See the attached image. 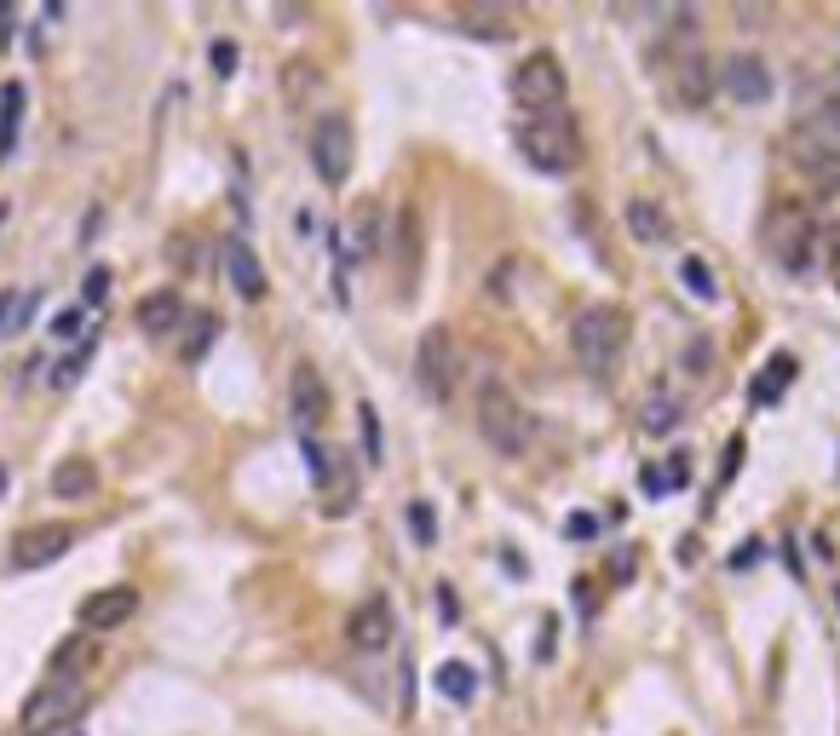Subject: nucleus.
<instances>
[{
	"instance_id": "a878e982",
	"label": "nucleus",
	"mask_w": 840,
	"mask_h": 736,
	"mask_svg": "<svg viewBox=\"0 0 840 736\" xmlns=\"http://www.w3.org/2000/svg\"><path fill=\"white\" fill-rule=\"evenodd\" d=\"M87 363H93V340H87V345H75L70 357H64V363H58V368H52V391H70L75 380L87 374Z\"/></svg>"
},
{
	"instance_id": "6e6552de",
	"label": "nucleus",
	"mask_w": 840,
	"mask_h": 736,
	"mask_svg": "<svg viewBox=\"0 0 840 736\" xmlns=\"http://www.w3.org/2000/svg\"><path fill=\"white\" fill-rule=\"evenodd\" d=\"M351 127L340 121V115H328V121H317V133H311V167H317V179L328 184V190H340V184L351 179Z\"/></svg>"
},
{
	"instance_id": "b1692460",
	"label": "nucleus",
	"mask_w": 840,
	"mask_h": 736,
	"mask_svg": "<svg viewBox=\"0 0 840 736\" xmlns=\"http://www.w3.org/2000/svg\"><path fill=\"white\" fill-rule=\"evenodd\" d=\"M357 437H363V460H369V466H380V460H386V432H380V414H374V403H357Z\"/></svg>"
},
{
	"instance_id": "7ed1b4c3",
	"label": "nucleus",
	"mask_w": 840,
	"mask_h": 736,
	"mask_svg": "<svg viewBox=\"0 0 840 736\" xmlns=\"http://www.w3.org/2000/svg\"><path fill=\"white\" fill-rule=\"evenodd\" d=\"M628 345V311L622 305H587L582 317L570 322V357L587 374H605Z\"/></svg>"
},
{
	"instance_id": "4c0bfd02",
	"label": "nucleus",
	"mask_w": 840,
	"mask_h": 736,
	"mask_svg": "<svg viewBox=\"0 0 840 736\" xmlns=\"http://www.w3.org/2000/svg\"><path fill=\"white\" fill-rule=\"evenodd\" d=\"M47 736H87L81 725H64V731H47Z\"/></svg>"
},
{
	"instance_id": "4468645a",
	"label": "nucleus",
	"mask_w": 840,
	"mask_h": 736,
	"mask_svg": "<svg viewBox=\"0 0 840 736\" xmlns=\"http://www.w3.org/2000/svg\"><path fill=\"white\" fill-rule=\"evenodd\" d=\"M225 276H231V288L248 299V305H254V299H265V271H259L254 248H248L242 236H231V242H225Z\"/></svg>"
},
{
	"instance_id": "58836bf2",
	"label": "nucleus",
	"mask_w": 840,
	"mask_h": 736,
	"mask_svg": "<svg viewBox=\"0 0 840 736\" xmlns=\"http://www.w3.org/2000/svg\"><path fill=\"white\" fill-rule=\"evenodd\" d=\"M6 478H12V472H6V466H0V495H6Z\"/></svg>"
},
{
	"instance_id": "9d476101",
	"label": "nucleus",
	"mask_w": 840,
	"mask_h": 736,
	"mask_svg": "<svg viewBox=\"0 0 840 736\" xmlns=\"http://www.w3.org/2000/svg\"><path fill=\"white\" fill-rule=\"evenodd\" d=\"M392 248H397V294L409 299V294H415V282H420V265H426V225H420V207L415 202L397 213Z\"/></svg>"
},
{
	"instance_id": "aec40b11",
	"label": "nucleus",
	"mask_w": 840,
	"mask_h": 736,
	"mask_svg": "<svg viewBox=\"0 0 840 736\" xmlns=\"http://www.w3.org/2000/svg\"><path fill=\"white\" fill-rule=\"evenodd\" d=\"M87 662H93V639H64L47 656V679H87Z\"/></svg>"
},
{
	"instance_id": "1a4fd4ad",
	"label": "nucleus",
	"mask_w": 840,
	"mask_h": 736,
	"mask_svg": "<svg viewBox=\"0 0 840 736\" xmlns=\"http://www.w3.org/2000/svg\"><path fill=\"white\" fill-rule=\"evenodd\" d=\"M392 633H397V610H392V598H386V593L363 598V604L346 616V644H351V650H363V656L386 650Z\"/></svg>"
},
{
	"instance_id": "72a5a7b5",
	"label": "nucleus",
	"mask_w": 840,
	"mask_h": 736,
	"mask_svg": "<svg viewBox=\"0 0 840 736\" xmlns=\"http://www.w3.org/2000/svg\"><path fill=\"white\" fill-rule=\"evenodd\" d=\"M685 368H691V374H708V368H714V345L691 340V351H685Z\"/></svg>"
},
{
	"instance_id": "2eb2a0df",
	"label": "nucleus",
	"mask_w": 840,
	"mask_h": 736,
	"mask_svg": "<svg viewBox=\"0 0 840 736\" xmlns=\"http://www.w3.org/2000/svg\"><path fill=\"white\" fill-rule=\"evenodd\" d=\"M93 489H98V466L87 455H64L52 466V495L58 501H87Z\"/></svg>"
},
{
	"instance_id": "a211bd4d",
	"label": "nucleus",
	"mask_w": 840,
	"mask_h": 736,
	"mask_svg": "<svg viewBox=\"0 0 840 736\" xmlns=\"http://www.w3.org/2000/svg\"><path fill=\"white\" fill-rule=\"evenodd\" d=\"M351 242V259H374V253L386 248V236H380V207L374 202H357V213L346 219V230H340Z\"/></svg>"
},
{
	"instance_id": "20e7f679",
	"label": "nucleus",
	"mask_w": 840,
	"mask_h": 736,
	"mask_svg": "<svg viewBox=\"0 0 840 736\" xmlns=\"http://www.w3.org/2000/svg\"><path fill=\"white\" fill-rule=\"evenodd\" d=\"M81 713H87V679H47L18 708V731L47 736V731H64V725H81Z\"/></svg>"
},
{
	"instance_id": "f03ea898",
	"label": "nucleus",
	"mask_w": 840,
	"mask_h": 736,
	"mask_svg": "<svg viewBox=\"0 0 840 736\" xmlns=\"http://www.w3.org/2000/svg\"><path fill=\"white\" fill-rule=\"evenodd\" d=\"M518 156L524 167H536L541 179H570L576 167H582V133H576V121L570 115H524L518 121Z\"/></svg>"
},
{
	"instance_id": "cd10ccee",
	"label": "nucleus",
	"mask_w": 840,
	"mask_h": 736,
	"mask_svg": "<svg viewBox=\"0 0 840 736\" xmlns=\"http://www.w3.org/2000/svg\"><path fill=\"white\" fill-rule=\"evenodd\" d=\"M213 334H219V322L202 311V317H196V328H190V340H185V363H202V351L213 345Z\"/></svg>"
},
{
	"instance_id": "c85d7f7f",
	"label": "nucleus",
	"mask_w": 840,
	"mask_h": 736,
	"mask_svg": "<svg viewBox=\"0 0 840 736\" xmlns=\"http://www.w3.org/2000/svg\"><path fill=\"white\" fill-rule=\"evenodd\" d=\"M104 299H110V271H104V265H93V271H87V282H81V305L93 311V305H104Z\"/></svg>"
},
{
	"instance_id": "f704fd0d",
	"label": "nucleus",
	"mask_w": 840,
	"mask_h": 736,
	"mask_svg": "<svg viewBox=\"0 0 840 736\" xmlns=\"http://www.w3.org/2000/svg\"><path fill=\"white\" fill-rule=\"evenodd\" d=\"M12 29H18V6H0V46H12Z\"/></svg>"
},
{
	"instance_id": "f8f14e48",
	"label": "nucleus",
	"mask_w": 840,
	"mask_h": 736,
	"mask_svg": "<svg viewBox=\"0 0 840 736\" xmlns=\"http://www.w3.org/2000/svg\"><path fill=\"white\" fill-rule=\"evenodd\" d=\"M720 87H725V98H737V104H766L771 98V64L760 52H731L720 64Z\"/></svg>"
},
{
	"instance_id": "ddd939ff",
	"label": "nucleus",
	"mask_w": 840,
	"mask_h": 736,
	"mask_svg": "<svg viewBox=\"0 0 840 736\" xmlns=\"http://www.w3.org/2000/svg\"><path fill=\"white\" fill-rule=\"evenodd\" d=\"M133 610H139V587H104V593H87L81 627L87 633H116V627L133 621Z\"/></svg>"
},
{
	"instance_id": "6ab92c4d",
	"label": "nucleus",
	"mask_w": 840,
	"mask_h": 736,
	"mask_svg": "<svg viewBox=\"0 0 840 736\" xmlns=\"http://www.w3.org/2000/svg\"><path fill=\"white\" fill-rule=\"evenodd\" d=\"M794 374H800V363H794L789 351H777V357H771V368L760 374V380H754V386H748V403H754V409H771V403L783 397V386H789Z\"/></svg>"
},
{
	"instance_id": "9b49d317",
	"label": "nucleus",
	"mask_w": 840,
	"mask_h": 736,
	"mask_svg": "<svg viewBox=\"0 0 840 736\" xmlns=\"http://www.w3.org/2000/svg\"><path fill=\"white\" fill-rule=\"evenodd\" d=\"M75 535H81L75 524H41V529H24V535L12 541V570H47V564H58V558L75 547Z\"/></svg>"
},
{
	"instance_id": "7c9ffc66",
	"label": "nucleus",
	"mask_w": 840,
	"mask_h": 736,
	"mask_svg": "<svg viewBox=\"0 0 840 736\" xmlns=\"http://www.w3.org/2000/svg\"><path fill=\"white\" fill-rule=\"evenodd\" d=\"M35 311H41V294H18V311L6 322V334H24L29 322H35Z\"/></svg>"
},
{
	"instance_id": "393cba45",
	"label": "nucleus",
	"mask_w": 840,
	"mask_h": 736,
	"mask_svg": "<svg viewBox=\"0 0 840 736\" xmlns=\"http://www.w3.org/2000/svg\"><path fill=\"white\" fill-rule=\"evenodd\" d=\"M455 18H461V29H472V35L484 29V35H495V41H507V29H513L507 12H495V6H467V12H455Z\"/></svg>"
},
{
	"instance_id": "f3484780",
	"label": "nucleus",
	"mask_w": 840,
	"mask_h": 736,
	"mask_svg": "<svg viewBox=\"0 0 840 736\" xmlns=\"http://www.w3.org/2000/svg\"><path fill=\"white\" fill-rule=\"evenodd\" d=\"M185 322V299L173 294V288H156V294L139 299V328L144 334H173Z\"/></svg>"
},
{
	"instance_id": "c756f323",
	"label": "nucleus",
	"mask_w": 840,
	"mask_h": 736,
	"mask_svg": "<svg viewBox=\"0 0 840 736\" xmlns=\"http://www.w3.org/2000/svg\"><path fill=\"white\" fill-rule=\"evenodd\" d=\"M81 328H87V305H64V311L52 317V334H58V340H75Z\"/></svg>"
},
{
	"instance_id": "4be33fe9",
	"label": "nucleus",
	"mask_w": 840,
	"mask_h": 736,
	"mask_svg": "<svg viewBox=\"0 0 840 736\" xmlns=\"http://www.w3.org/2000/svg\"><path fill=\"white\" fill-rule=\"evenodd\" d=\"M432 685H438V696H449V702H472V696H478V667L444 662L438 673H432Z\"/></svg>"
},
{
	"instance_id": "5701e85b",
	"label": "nucleus",
	"mask_w": 840,
	"mask_h": 736,
	"mask_svg": "<svg viewBox=\"0 0 840 736\" xmlns=\"http://www.w3.org/2000/svg\"><path fill=\"white\" fill-rule=\"evenodd\" d=\"M628 230L639 236V242H662L668 236V213L656 202H645V196H633L628 202Z\"/></svg>"
},
{
	"instance_id": "bb28decb",
	"label": "nucleus",
	"mask_w": 840,
	"mask_h": 736,
	"mask_svg": "<svg viewBox=\"0 0 840 736\" xmlns=\"http://www.w3.org/2000/svg\"><path fill=\"white\" fill-rule=\"evenodd\" d=\"M409 535H415V547H432V541H438V512L426 501H409Z\"/></svg>"
},
{
	"instance_id": "e433bc0d",
	"label": "nucleus",
	"mask_w": 840,
	"mask_h": 736,
	"mask_svg": "<svg viewBox=\"0 0 840 736\" xmlns=\"http://www.w3.org/2000/svg\"><path fill=\"white\" fill-rule=\"evenodd\" d=\"M564 529H570L576 541H587V535H593V518H570V524H564Z\"/></svg>"
},
{
	"instance_id": "f257e3e1",
	"label": "nucleus",
	"mask_w": 840,
	"mask_h": 736,
	"mask_svg": "<svg viewBox=\"0 0 840 736\" xmlns=\"http://www.w3.org/2000/svg\"><path fill=\"white\" fill-rule=\"evenodd\" d=\"M472 420H478V437H484L501 460L530 455L536 420H530L524 397H518L501 374H478V391H472Z\"/></svg>"
},
{
	"instance_id": "2f4dec72",
	"label": "nucleus",
	"mask_w": 840,
	"mask_h": 736,
	"mask_svg": "<svg viewBox=\"0 0 840 736\" xmlns=\"http://www.w3.org/2000/svg\"><path fill=\"white\" fill-rule=\"evenodd\" d=\"M645 426H651V432H674V426H679V409H674V403H668V397H662V403H651V414H645Z\"/></svg>"
},
{
	"instance_id": "0eeeda50",
	"label": "nucleus",
	"mask_w": 840,
	"mask_h": 736,
	"mask_svg": "<svg viewBox=\"0 0 840 736\" xmlns=\"http://www.w3.org/2000/svg\"><path fill=\"white\" fill-rule=\"evenodd\" d=\"M328 409H334V397H328V380L317 374V363H294V380H288V414H294V432L300 437H317L323 432Z\"/></svg>"
},
{
	"instance_id": "412c9836",
	"label": "nucleus",
	"mask_w": 840,
	"mask_h": 736,
	"mask_svg": "<svg viewBox=\"0 0 840 736\" xmlns=\"http://www.w3.org/2000/svg\"><path fill=\"white\" fill-rule=\"evenodd\" d=\"M679 282H685V294L702 299V305L720 299V276H714V265H708L702 253H685V259H679Z\"/></svg>"
},
{
	"instance_id": "39448f33",
	"label": "nucleus",
	"mask_w": 840,
	"mask_h": 736,
	"mask_svg": "<svg viewBox=\"0 0 840 736\" xmlns=\"http://www.w3.org/2000/svg\"><path fill=\"white\" fill-rule=\"evenodd\" d=\"M461 374H467V363H461L455 334H449V328H426L420 345H415V380H420V391H426L432 403H455Z\"/></svg>"
},
{
	"instance_id": "dca6fc26",
	"label": "nucleus",
	"mask_w": 840,
	"mask_h": 736,
	"mask_svg": "<svg viewBox=\"0 0 840 736\" xmlns=\"http://www.w3.org/2000/svg\"><path fill=\"white\" fill-rule=\"evenodd\" d=\"M24 104H29L24 81H0V161H12L18 138H24Z\"/></svg>"
},
{
	"instance_id": "ea45409f",
	"label": "nucleus",
	"mask_w": 840,
	"mask_h": 736,
	"mask_svg": "<svg viewBox=\"0 0 840 736\" xmlns=\"http://www.w3.org/2000/svg\"><path fill=\"white\" fill-rule=\"evenodd\" d=\"M0 219H6V202H0Z\"/></svg>"
},
{
	"instance_id": "c9c22d12",
	"label": "nucleus",
	"mask_w": 840,
	"mask_h": 736,
	"mask_svg": "<svg viewBox=\"0 0 840 736\" xmlns=\"http://www.w3.org/2000/svg\"><path fill=\"white\" fill-rule=\"evenodd\" d=\"M12 311H18V294L6 288V294H0V334H6V322H12Z\"/></svg>"
},
{
	"instance_id": "473e14b6",
	"label": "nucleus",
	"mask_w": 840,
	"mask_h": 736,
	"mask_svg": "<svg viewBox=\"0 0 840 736\" xmlns=\"http://www.w3.org/2000/svg\"><path fill=\"white\" fill-rule=\"evenodd\" d=\"M213 75H236V41H213Z\"/></svg>"
},
{
	"instance_id": "423d86ee",
	"label": "nucleus",
	"mask_w": 840,
	"mask_h": 736,
	"mask_svg": "<svg viewBox=\"0 0 840 736\" xmlns=\"http://www.w3.org/2000/svg\"><path fill=\"white\" fill-rule=\"evenodd\" d=\"M513 92L530 115H559L564 92H570V75H564V64L553 52H530V58L513 69Z\"/></svg>"
}]
</instances>
